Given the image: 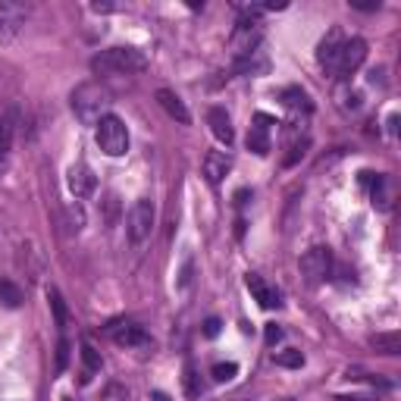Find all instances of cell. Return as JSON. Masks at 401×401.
Listing matches in <instances>:
<instances>
[{"instance_id":"21","label":"cell","mask_w":401,"mask_h":401,"mask_svg":"<svg viewBox=\"0 0 401 401\" xmlns=\"http://www.w3.org/2000/svg\"><path fill=\"white\" fill-rule=\"evenodd\" d=\"M82 361H85V373H88V376L100 370V351L91 345V342H82ZM88 376H85V379H88Z\"/></svg>"},{"instance_id":"12","label":"cell","mask_w":401,"mask_h":401,"mask_svg":"<svg viewBox=\"0 0 401 401\" xmlns=\"http://www.w3.org/2000/svg\"><path fill=\"white\" fill-rule=\"evenodd\" d=\"M273 126H276L273 116H267V113L254 116V126L248 129V151H254L257 157H267L269 154V129Z\"/></svg>"},{"instance_id":"24","label":"cell","mask_w":401,"mask_h":401,"mask_svg":"<svg viewBox=\"0 0 401 401\" xmlns=\"http://www.w3.org/2000/svg\"><path fill=\"white\" fill-rule=\"evenodd\" d=\"M276 364H279V367H289V370H298L304 364V354L301 351H295V348H289V351H279L273 357Z\"/></svg>"},{"instance_id":"16","label":"cell","mask_w":401,"mask_h":401,"mask_svg":"<svg viewBox=\"0 0 401 401\" xmlns=\"http://www.w3.org/2000/svg\"><path fill=\"white\" fill-rule=\"evenodd\" d=\"M157 104L163 107L166 113H170V120L182 122V126H188V122H192V113H188L185 100H182L176 91H170V88H160V91H157Z\"/></svg>"},{"instance_id":"10","label":"cell","mask_w":401,"mask_h":401,"mask_svg":"<svg viewBox=\"0 0 401 401\" xmlns=\"http://www.w3.org/2000/svg\"><path fill=\"white\" fill-rule=\"evenodd\" d=\"M345 35H342V28L339 25H332L330 32L323 35V41L317 45V63L323 66L326 72H332L335 69V63H339V54H342V47H345Z\"/></svg>"},{"instance_id":"4","label":"cell","mask_w":401,"mask_h":401,"mask_svg":"<svg viewBox=\"0 0 401 401\" xmlns=\"http://www.w3.org/2000/svg\"><path fill=\"white\" fill-rule=\"evenodd\" d=\"M301 276H304V282L308 286H323L326 279L332 276V251L330 248H323V245H317V248H310V251H304L301 254Z\"/></svg>"},{"instance_id":"9","label":"cell","mask_w":401,"mask_h":401,"mask_svg":"<svg viewBox=\"0 0 401 401\" xmlns=\"http://www.w3.org/2000/svg\"><path fill=\"white\" fill-rule=\"evenodd\" d=\"M107 335H110L120 348H144V345H151V335L144 332V326L132 323V320L110 323V326H107Z\"/></svg>"},{"instance_id":"5","label":"cell","mask_w":401,"mask_h":401,"mask_svg":"<svg viewBox=\"0 0 401 401\" xmlns=\"http://www.w3.org/2000/svg\"><path fill=\"white\" fill-rule=\"evenodd\" d=\"M260 41H264V28H260L257 19L251 16H242L236 25V32H232V54L238 57V60H248V57H254L260 50Z\"/></svg>"},{"instance_id":"26","label":"cell","mask_w":401,"mask_h":401,"mask_svg":"<svg viewBox=\"0 0 401 401\" xmlns=\"http://www.w3.org/2000/svg\"><path fill=\"white\" fill-rule=\"evenodd\" d=\"M10 141H13V126H10V120L0 113V157L10 151Z\"/></svg>"},{"instance_id":"15","label":"cell","mask_w":401,"mask_h":401,"mask_svg":"<svg viewBox=\"0 0 401 401\" xmlns=\"http://www.w3.org/2000/svg\"><path fill=\"white\" fill-rule=\"evenodd\" d=\"M232 170V157L223 154V151H210L207 157H204V176H207L210 185H220V182L229 176Z\"/></svg>"},{"instance_id":"31","label":"cell","mask_w":401,"mask_h":401,"mask_svg":"<svg viewBox=\"0 0 401 401\" xmlns=\"http://www.w3.org/2000/svg\"><path fill=\"white\" fill-rule=\"evenodd\" d=\"M154 401H170V398H166L163 392H154Z\"/></svg>"},{"instance_id":"14","label":"cell","mask_w":401,"mask_h":401,"mask_svg":"<svg viewBox=\"0 0 401 401\" xmlns=\"http://www.w3.org/2000/svg\"><path fill=\"white\" fill-rule=\"evenodd\" d=\"M207 126H210V132H214L216 141L226 144V148L236 141V129H232V120H229V113H226L223 107H210L207 110Z\"/></svg>"},{"instance_id":"8","label":"cell","mask_w":401,"mask_h":401,"mask_svg":"<svg viewBox=\"0 0 401 401\" xmlns=\"http://www.w3.org/2000/svg\"><path fill=\"white\" fill-rule=\"evenodd\" d=\"M364 60H367V41H364V38L345 41V47H342L339 63H335L332 76H335V79H351L354 72L364 66Z\"/></svg>"},{"instance_id":"27","label":"cell","mask_w":401,"mask_h":401,"mask_svg":"<svg viewBox=\"0 0 401 401\" xmlns=\"http://www.w3.org/2000/svg\"><path fill=\"white\" fill-rule=\"evenodd\" d=\"M304 148H308V138H301V141H291V148H289V154H286V166L298 163V160L304 157Z\"/></svg>"},{"instance_id":"20","label":"cell","mask_w":401,"mask_h":401,"mask_svg":"<svg viewBox=\"0 0 401 401\" xmlns=\"http://www.w3.org/2000/svg\"><path fill=\"white\" fill-rule=\"evenodd\" d=\"M47 301H50V310H54V320L60 330H66L69 326V310H66V301H63V295L57 289H47Z\"/></svg>"},{"instance_id":"23","label":"cell","mask_w":401,"mask_h":401,"mask_svg":"<svg viewBox=\"0 0 401 401\" xmlns=\"http://www.w3.org/2000/svg\"><path fill=\"white\" fill-rule=\"evenodd\" d=\"M182 383H185V395L188 398H198L201 395V383H198V373H194V364H185V370H182Z\"/></svg>"},{"instance_id":"19","label":"cell","mask_w":401,"mask_h":401,"mask_svg":"<svg viewBox=\"0 0 401 401\" xmlns=\"http://www.w3.org/2000/svg\"><path fill=\"white\" fill-rule=\"evenodd\" d=\"M0 304L10 310H16L23 304V289L16 286L13 279H0Z\"/></svg>"},{"instance_id":"18","label":"cell","mask_w":401,"mask_h":401,"mask_svg":"<svg viewBox=\"0 0 401 401\" xmlns=\"http://www.w3.org/2000/svg\"><path fill=\"white\" fill-rule=\"evenodd\" d=\"M370 345H373L379 354H398L401 351V335L398 332H376L373 339H370Z\"/></svg>"},{"instance_id":"29","label":"cell","mask_w":401,"mask_h":401,"mask_svg":"<svg viewBox=\"0 0 401 401\" xmlns=\"http://www.w3.org/2000/svg\"><path fill=\"white\" fill-rule=\"evenodd\" d=\"M220 320H216V317H210L207 320V323H204V335H207V339H216V335H220Z\"/></svg>"},{"instance_id":"30","label":"cell","mask_w":401,"mask_h":401,"mask_svg":"<svg viewBox=\"0 0 401 401\" xmlns=\"http://www.w3.org/2000/svg\"><path fill=\"white\" fill-rule=\"evenodd\" d=\"M264 339H267V345H276V342L282 339V330H279L276 323H269V326H267V332H264Z\"/></svg>"},{"instance_id":"22","label":"cell","mask_w":401,"mask_h":401,"mask_svg":"<svg viewBox=\"0 0 401 401\" xmlns=\"http://www.w3.org/2000/svg\"><path fill=\"white\" fill-rule=\"evenodd\" d=\"M63 216H66V229H69V232H82V226H85V210L79 207V204H66Z\"/></svg>"},{"instance_id":"28","label":"cell","mask_w":401,"mask_h":401,"mask_svg":"<svg viewBox=\"0 0 401 401\" xmlns=\"http://www.w3.org/2000/svg\"><path fill=\"white\" fill-rule=\"evenodd\" d=\"M69 364V342L60 339V345H57V373H63Z\"/></svg>"},{"instance_id":"2","label":"cell","mask_w":401,"mask_h":401,"mask_svg":"<svg viewBox=\"0 0 401 401\" xmlns=\"http://www.w3.org/2000/svg\"><path fill=\"white\" fill-rule=\"evenodd\" d=\"M144 69H148V57L135 47L100 50V54L91 60L94 76H132V72H144Z\"/></svg>"},{"instance_id":"3","label":"cell","mask_w":401,"mask_h":401,"mask_svg":"<svg viewBox=\"0 0 401 401\" xmlns=\"http://www.w3.org/2000/svg\"><path fill=\"white\" fill-rule=\"evenodd\" d=\"M94 138H98V148L104 151L107 157H122L129 151V129H126V122L113 113H107L104 120L98 122Z\"/></svg>"},{"instance_id":"1","label":"cell","mask_w":401,"mask_h":401,"mask_svg":"<svg viewBox=\"0 0 401 401\" xmlns=\"http://www.w3.org/2000/svg\"><path fill=\"white\" fill-rule=\"evenodd\" d=\"M110 110V91L100 82H85L72 91V113L82 126H98Z\"/></svg>"},{"instance_id":"7","label":"cell","mask_w":401,"mask_h":401,"mask_svg":"<svg viewBox=\"0 0 401 401\" xmlns=\"http://www.w3.org/2000/svg\"><path fill=\"white\" fill-rule=\"evenodd\" d=\"M28 19V6L16 4V0H4L0 4V45H10L13 38H19Z\"/></svg>"},{"instance_id":"17","label":"cell","mask_w":401,"mask_h":401,"mask_svg":"<svg viewBox=\"0 0 401 401\" xmlns=\"http://www.w3.org/2000/svg\"><path fill=\"white\" fill-rule=\"evenodd\" d=\"M282 104H286L291 113H310V98H308V91L295 88V85L282 91Z\"/></svg>"},{"instance_id":"6","label":"cell","mask_w":401,"mask_h":401,"mask_svg":"<svg viewBox=\"0 0 401 401\" xmlns=\"http://www.w3.org/2000/svg\"><path fill=\"white\" fill-rule=\"evenodd\" d=\"M154 216H157L154 201H148V198H138V201L132 204V210H129V216H126V232H129V242H132V245H141L144 238L151 236V229H154Z\"/></svg>"},{"instance_id":"11","label":"cell","mask_w":401,"mask_h":401,"mask_svg":"<svg viewBox=\"0 0 401 401\" xmlns=\"http://www.w3.org/2000/svg\"><path fill=\"white\" fill-rule=\"evenodd\" d=\"M66 185H69L72 198L85 201V198H91L94 188H98V176L91 173L88 163H76V166H69V173H66Z\"/></svg>"},{"instance_id":"25","label":"cell","mask_w":401,"mask_h":401,"mask_svg":"<svg viewBox=\"0 0 401 401\" xmlns=\"http://www.w3.org/2000/svg\"><path fill=\"white\" fill-rule=\"evenodd\" d=\"M210 373H214L216 383H229V379L238 373V364H232V361L229 364H214V370H210Z\"/></svg>"},{"instance_id":"13","label":"cell","mask_w":401,"mask_h":401,"mask_svg":"<svg viewBox=\"0 0 401 401\" xmlns=\"http://www.w3.org/2000/svg\"><path fill=\"white\" fill-rule=\"evenodd\" d=\"M245 286H248V291H251V295H254V301H257L260 308L273 310V308H279V304H282V298H279V291H276V286H269V282L264 279V276H257V273H248Z\"/></svg>"},{"instance_id":"32","label":"cell","mask_w":401,"mask_h":401,"mask_svg":"<svg viewBox=\"0 0 401 401\" xmlns=\"http://www.w3.org/2000/svg\"><path fill=\"white\" fill-rule=\"evenodd\" d=\"M63 401H72V398H63Z\"/></svg>"}]
</instances>
